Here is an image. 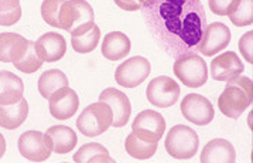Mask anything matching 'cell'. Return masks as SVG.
Segmentation results:
<instances>
[{"instance_id":"cell-26","label":"cell","mask_w":253,"mask_h":163,"mask_svg":"<svg viewBox=\"0 0 253 163\" xmlns=\"http://www.w3.org/2000/svg\"><path fill=\"white\" fill-rule=\"evenodd\" d=\"M101 40V29L93 24L91 30H88L80 36H72L71 46L74 50L81 54H88L96 49L98 43Z\"/></svg>"},{"instance_id":"cell-6","label":"cell","mask_w":253,"mask_h":163,"mask_svg":"<svg viewBox=\"0 0 253 163\" xmlns=\"http://www.w3.org/2000/svg\"><path fill=\"white\" fill-rule=\"evenodd\" d=\"M172 70L175 77L190 88H200L208 80V67L203 57L195 53H185L177 57Z\"/></svg>"},{"instance_id":"cell-17","label":"cell","mask_w":253,"mask_h":163,"mask_svg":"<svg viewBox=\"0 0 253 163\" xmlns=\"http://www.w3.org/2000/svg\"><path fill=\"white\" fill-rule=\"evenodd\" d=\"M44 135H45V139L50 143L51 151L58 153V155H65V153L71 152L78 143L77 133L65 125L51 126Z\"/></svg>"},{"instance_id":"cell-5","label":"cell","mask_w":253,"mask_h":163,"mask_svg":"<svg viewBox=\"0 0 253 163\" xmlns=\"http://www.w3.org/2000/svg\"><path fill=\"white\" fill-rule=\"evenodd\" d=\"M112 126L111 107L106 102H95L86 107L77 119V128L84 136L95 138Z\"/></svg>"},{"instance_id":"cell-32","label":"cell","mask_w":253,"mask_h":163,"mask_svg":"<svg viewBox=\"0 0 253 163\" xmlns=\"http://www.w3.org/2000/svg\"><path fill=\"white\" fill-rule=\"evenodd\" d=\"M235 1L236 0H208L210 9L212 10L213 14H218V16H226L232 9Z\"/></svg>"},{"instance_id":"cell-1","label":"cell","mask_w":253,"mask_h":163,"mask_svg":"<svg viewBox=\"0 0 253 163\" xmlns=\"http://www.w3.org/2000/svg\"><path fill=\"white\" fill-rule=\"evenodd\" d=\"M147 26L170 54L197 49L207 16L200 0H153L144 7Z\"/></svg>"},{"instance_id":"cell-20","label":"cell","mask_w":253,"mask_h":163,"mask_svg":"<svg viewBox=\"0 0 253 163\" xmlns=\"http://www.w3.org/2000/svg\"><path fill=\"white\" fill-rule=\"evenodd\" d=\"M132 49L130 40L121 31H112L105 36L102 41V55L111 61H118L125 58Z\"/></svg>"},{"instance_id":"cell-15","label":"cell","mask_w":253,"mask_h":163,"mask_svg":"<svg viewBox=\"0 0 253 163\" xmlns=\"http://www.w3.org/2000/svg\"><path fill=\"white\" fill-rule=\"evenodd\" d=\"M245 71V65L236 53L226 51L211 62V75L216 81H229Z\"/></svg>"},{"instance_id":"cell-18","label":"cell","mask_w":253,"mask_h":163,"mask_svg":"<svg viewBox=\"0 0 253 163\" xmlns=\"http://www.w3.org/2000/svg\"><path fill=\"white\" fill-rule=\"evenodd\" d=\"M236 152L232 143L226 139H212L204 146L201 163H235Z\"/></svg>"},{"instance_id":"cell-27","label":"cell","mask_w":253,"mask_h":163,"mask_svg":"<svg viewBox=\"0 0 253 163\" xmlns=\"http://www.w3.org/2000/svg\"><path fill=\"white\" fill-rule=\"evenodd\" d=\"M228 17L236 27L253 24V0H236Z\"/></svg>"},{"instance_id":"cell-3","label":"cell","mask_w":253,"mask_h":163,"mask_svg":"<svg viewBox=\"0 0 253 163\" xmlns=\"http://www.w3.org/2000/svg\"><path fill=\"white\" fill-rule=\"evenodd\" d=\"M95 14L92 6L85 0H65L61 6L60 29L80 36L91 30L95 24Z\"/></svg>"},{"instance_id":"cell-35","label":"cell","mask_w":253,"mask_h":163,"mask_svg":"<svg viewBox=\"0 0 253 163\" xmlns=\"http://www.w3.org/2000/svg\"><path fill=\"white\" fill-rule=\"evenodd\" d=\"M153 0H140V3H142V7H146V6H149L150 3H152Z\"/></svg>"},{"instance_id":"cell-31","label":"cell","mask_w":253,"mask_h":163,"mask_svg":"<svg viewBox=\"0 0 253 163\" xmlns=\"http://www.w3.org/2000/svg\"><path fill=\"white\" fill-rule=\"evenodd\" d=\"M239 51L245 57V60L249 62V64H253V31H248L245 33L241 40H239Z\"/></svg>"},{"instance_id":"cell-2","label":"cell","mask_w":253,"mask_h":163,"mask_svg":"<svg viewBox=\"0 0 253 163\" xmlns=\"http://www.w3.org/2000/svg\"><path fill=\"white\" fill-rule=\"evenodd\" d=\"M252 105V80L249 77H236L226 82L219 95V111L232 119H238Z\"/></svg>"},{"instance_id":"cell-34","label":"cell","mask_w":253,"mask_h":163,"mask_svg":"<svg viewBox=\"0 0 253 163\" xmlns=\"http://www.w3.org/2000/svg\"><path fill=\"white\" fill-rule=\"evenodd\" d=\"M4 152H6V139H4V136L0 133V159L4 156Z\"/></svg>"},{"instance_id":"cell-14","label":"cell","mask_w":253,"mask_h":163,"mask_svg":"<svg viewBox=\"0 0 253 163\" xmlns=\"http://www.w3.org/2000/svg\"><path fill=\"white\" fill-rule=\"evenodd\" d=\"M48 101H50L51 115L58 121H65L72 118L80 108V98L77 92L71 90L68 85L54 92Z\"/></svg>"},{"instance_id":"cell-19","label":"cell","mask_w":253,"mask_h":163,"mask_svg":"<svg viewBox=\"0 0 253 163\" xmlns=\"http://www.w3.org/2000/svg\"><path fill=\"white\" fill-rule=\"evenodd\" d=\"M29 40L16 33H0V61L14 62L24 55Z\"/></svg>"},{"instance_id":"cell-25","label":"cell","mask_w":253,"mask_h":163,"mask_svg":"<svg viewBox=\"0 0 253 163\" xmlns=\"http://www.w3.org/2000/svg\"><path fill=\"white\" fill-rule=\"evenodd\" d=\"M125 149L137 161H147L157 151V143H149L137 138L134 133H129L125 141Z\"/></svg>"},{"instance_id":"cell-23","label":"cell","mask_w":253,"mask_h":163,"mask_svg":"<svg viewBox=\"0 0 253 163\" xmlns=\"http://www.w3.org/2000/svg\"><path fill=\"white\" fill-rule=\"evenodd\" d=\"M74 162L77 163H115L108 149L101 143H86L74 155Z\"/></svg>"},{"instance_id":"cell-30","label":"cell","mask_w":253,"mask_h":163,"mask_svg":"<svg viewBox=\"0 0 253 163\" xmlns=\"http://www.w3.org/2000/svg\"><path fill=\"white\" fill-rule=\"evenodd\" d=\"M65 0H44L41 4V16L47 24L60 29L61 6Z\"/></svg>"},{"instance_id":"cell-28","label":"cell","mask_w":253,"mask_h":163,"mask_svg":"<svg viewBox=\"0 0 253 163\" xmlns=\"http://www.w3.org/2000/svg\"><path fill=\"white\" fill-rule=\"evenodd\" d=\"M42 60L39 55V53L36 50V43L34 41H29V49L24 53V55L19 58L17 61H14V67L19 71L26 72V74H33V72L39 71L42 65Z\"/></svg>"},{"instance_id":"cell-22","label":"cell","mask_w":253,"mask_h":163,"mask_svg":"<svg viewBox=\"0 0 253 163\" xmlns=\"http://www.w3.org/2000/svg\"><path fill=\"white\" fill-rule=\"evenodd\" d=\"M29 104L23 98L21 101L10 105H0V126L4 129H17L27 119Z\"/></svg>"},{"instance_id":"cell-13","label":"cell","mask_w":253,"mask_h":163,"mask_svg":"<svg viewBox=\"0 0 253 163\" xmlns=\"http://www.w3.org/2000/svg\"><path fill=\"white\" fill-rule=\"evenodd\" d=\"M99 101L106 102L111 107L112 111V126L122 128L129 122L132 107L127 95L116 88H106L101 92Z\"/></svg>"},{"instance_id":"cell-4","label":"cell","mask_w":253,"mask_h":163,"mask_svg":"<svg viewBox=\"0 0 253 163\" xmlns=\"http://www.w3.org/2000/svg\"><path fill=\"white\" fill-rule=\"evenodd\" d=\"M200 139L193 128L185 125H175L167 133L166 151L177 161H188L198 152Z\"/></svg>"},{"instance_id":"cell-16","label":"cell","mask_w":253,"mask_h":163,"mask_svg":"<svg viewBox=\"0 0 253 163\" xmlns=\"http://www.w3.org/2000/svg\"><path fill=\"white\" fill-rule=\"evenodd\" d=\"M36 50L45 62H54L61 60L67 51V41L57 33H45L36 41Z\"/></svg>"},{"instance_id":"cell-9","label":"cell","mask_w":253,"mask_h":163,"mask_svg":"<svg viewBox=\"0 0 253 163\" xmlns=\"http://www.w3.org/2000/svg\"><path fill=\"white\" fill-rule=\"evenodd\" d=\"M147 101L159 108L172 107L180 98V85L170 77L160 75L150 81L146 90Z\"/></svg>"},{"instance_id":"cell-8","label":"cell","mask_w":253,"mask_h":163,"mask_svg":"<svg viewBox=\"0 0 253 163\" xmlns=\"http://www.w3.org/2000/svg\"><path fill=\"white\" fill-rule=\"evenodd\" d=\"M133 133L142 141L149 143H157L166 131V121L162 113L153 109H146L136 115L132 125Z\"/></svg>"},{"instance_id":"cell-29","label":"cell","mask_w":253,"mask_h":163,"mask_svg":"<svg viewBox=\"0 0 253 163\" xmlns=\"http://www.w3.org/2000/svg\"><path fill=\"white\" fill-rule=\"evenodd\" d=\"M20 19V0H0V26H13Z\"/></svg>"},{"instance_id":"cell-11","label":"cell","mask_w":253,"mask_h":163,"mask_svg":"<svg viewBox=\"0 0 253 163\" xmlns=\"http://www.w3.org/2000/svg\"><path fill=\"white\" fill-rule=\"evenodd\" d=\"M17 148L21 156L30 162H45L51 155V148L44 133L39 131H27L21 133Z\"/></svg>"},{"instance_id":"cell-21","label":"cell","mask_w":253,"mask_h":163,"mask_svg":"<svg viewBox=\"0 0 253 163\" xmlns=\"http://www.w3.org/2000/svg\"><path fill=\"white\" fill-rule=\"evenodd\" d=\"M24 84L10 71H0V105H10L23 100Z\"/></svg>"},{"instance_id":"cell-33","label":"cell","mask_w":253,"mask_h":163,"mask_svg":"<svg viewBox=\"0 0 253 163\" xmlns=\"http://www.w3.org/2000/svg\"><path fill=\"white\" fill-rule=\"evenodd\" d=\"M113 1L125 11H137L142 9L140 0H113Z\"/></svg>"},{"instance_id":"cell-10","label":"cell","mask_w":253,"mask_h":163,"mask_svg":"<svg viewBox=\"0 0 253 163\" xmlns=\"http://www.w3.org/2000/svg\"><path fill=\"white\" fill-rule=\"evenodd\" d=\"M181 113L194 125L205 126L213 119V107L205 97L200 94H188L181 101Z\"/></svg>"},{"instance_id":"cell-24","label":"cell","mask_w":253,"mask_h":163,"mask_svg":"<svg viewBox=\"0 0 253 163\" xmlns=\"http://www.w3.org/2000/svg\"><path fill=\"white\" fill-rule=\"evenodd\" d=\"M68 85V78L61 70H48L42 72L39 78V91L41 97L50 100V97L62 87Z\"/></svg>"},{"instance_id":"cell-12","label":"cell","mask_w":253,"mask_h":163,"mask_svg":"<svg viewBox=\"0 0 253 163\" xmlns=\"http://www.w3.org/2000/svg\"><path fill=\"white\" fill-rule=\"evenodd\" d=\"M231 43V30L226 24L215 21L205 27L197 50L205 57H212Z\"/></svg>"},{"instance_id":"cell-7","label":"cell","mask_w":253,"mask_h":163,"mask_svg":"<svg viewBox=\"0 0 253 163\" xmlns=\"http://www.w3.org/2000/svg\"><path fill=\"white\" fill-rule=\"evenodd\" d=\"M150 71L152 67L149 60L140 55H136L122 62L116 68L115 80L125 88H136L147 80Z\"/></svg>"}]
</instances>
